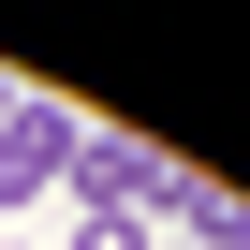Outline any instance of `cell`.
Segmentation results:
<instances>
[{"instance_id": "cell-1", "label": "cell", "mask_w": 250, "mask_h": 250, "mask_svg": "<svg viewBox=\"0 0 250 250\" xmlns=\"http://www.w3.org/2000/svg\"><path fill=\"white\" fill-rule=\"evenodd\" d=\"M74 147H88V133H74L59 103H15V118H0V206H44V191L74 177Z\"/></svg>"}, {"instance_id": "cell-2", "label": "cell", "mask_w": 250, "mask_h": 250, "mask_svg": "<svg viewBox=\"0 0 250 250\" xmlns=\"http://www.w3.org/2000/svg\"><path fill=\"white\" fill-rule=\"evenodd\" d=\"M74 250H147V235H133V221H74Z\"/></svg>"}, {"instance_id": "cell-3", "label": "cell", "mask_w": 250, "mask_h": 250, "mask_svg": "<svg viewBox=\"0 0 250 250\" xmlns=\"http://www.w3.org/2000/svg\"><path fill=\"white\" fill-rule=\"evenodd\" d=\"M0 118H15V88H0Z\"/></svg>"}]
</instances>
